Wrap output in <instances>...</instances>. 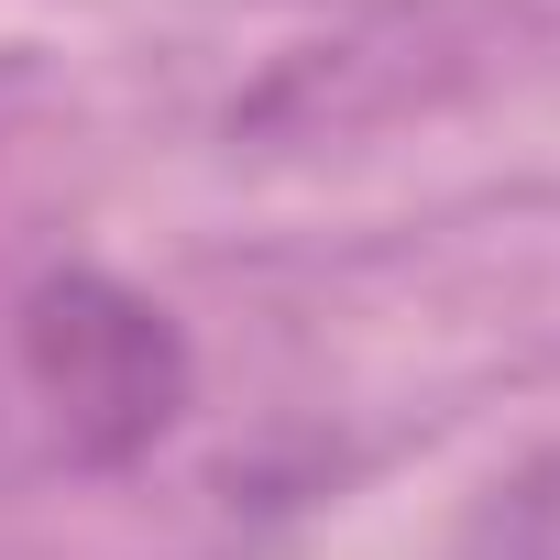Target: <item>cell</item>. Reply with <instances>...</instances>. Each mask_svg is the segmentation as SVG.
Returning <instances> with one entry per match:
<instances>
[{
	"instance_id": "6da1fadb",
	"label": "cell",
	"mask_w": 560,
	"mask_h": 560,
	"mask_svg": "<svg viewBox=\"0 0 560 560\" xmlns=\"http://www.w3.org/2000/svg\"><path fill=\"white\" fill-rule=\"evenodd\" d=\"M23 363L78 462H121V451L165 440V418L187 396V352H176L165 308L100 287V275H56L23 308Z\"/></svg>"
},
{
	"instance_id": "7a4b0ae2",
	"label": "cell",
	"mask_w": 560,
	"mask_h": 560,
	"mask_svg": "<svg viewBox=\"0 0 560 560\" xmlns=\"http://www.w3.org/2000/svg\"><path fill=\"white\" fill-rule=\"evenodd\" d=\"M483 549H494V560H560V451L527 462L516 483H494V505H483Z\"/></svg>"
}]
</instances>
